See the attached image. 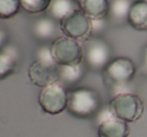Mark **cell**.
<instances>
[{
    "instance_id": "cell-9",
    "label": "cell",
    "mask_w": 147,
    "mask_h": 137,
    "mask_svg": "<svg viewBox=\"0 0 147 137\" xmlns=\"http://www.w3.org/2000/svg\"><path fill=\"white\" fill-rule=\"evenodd\" d=\"M130 129L128 123L115 117L98 125L99 137H128Z\"/></svg>"
},
{
    "instance_id": "cell-11",
    "label": "cell",
    "mask_w": 147,
    "mask_h": 137,
    "mask_svg": "<svg viewBox=\"0 0 147 137\" xmlns=\"http://www.w3.org/2000/svg\"><path fill=\"white\" fill-rule=\"evenodd\" d=\"M128 23L139 31H147V2L138 0L133 2L128 15Z\"/></svg>"
},
{
    "instance_id": "cell-6",
    "label": "cell",
    "mask_w": 147,
    "mask_h": 137,
    "mask_svg": "<svg viewBox=\"0 0 147 137\" xmlns=\"http://www.w3.org/2000/svg\"><path fill=\"white\" fill-rule=\"evenodd\" d=\"M39 104L44 113L49 115H58L67 109L68 92L65 91V87L59 83L46 86L40 92Z\"/></svg>"
},
{
    "instance_id": "cell-13",
    "label": "cell",
    "mask_w": 147,
    "mask_h": 137,
    "mask_svg": "<svg viewBox=\"0 0 147 137\" xmlns=\"http://www.w3.org/2000/svg\"><path fill=\"white\" fill-rule=\"evenodd\" d=\"M78 10H81L78 0H52L49 9L52 18L58 21Z\"/></svg>"
},
{
    "instance_id": "cell-3",
    "label": "cell",
    "mask_w": 147,
    "mask_h": 137,
    "mask_svg": "<svg viewBox=\"0 0 147 137\" xmlns=\"http://www.w3.org/2000/svg\"><path fill=\"white\" fill-rule=\"evenodd\" d=\"M136 68L133 61L127 57H117L109 62L103 70V75L114 89H123L130 84Z\"/></svg>"
},
{
    "instance_id": "cell-18",
    "label": "cell",
    "mask_w": 147,
    "mask_h": 137,
    "mask_svg": "<svg viewBox=\"0 0 147 137\" xmlns=\"http://www.w3.org/2000/svg\"><path fill=\"white\" fill-rule=\"evenodd\" d=\"M21 8V0H0V18L7 19L15 16Z\"/></svg>"
},
{
    "instance_id": "cell-20",
    "label": "cell",
    "mask_w": 147,
    "mask_h": 137,
    "mask_svg": "<svg viewBox=\"0 0 147 137\" xmlns=\"http://www.w3.org/2000/svg\"><path fill=\"white\" fill-rule=\"evenodd\" d=\"M105 18L100 19H91V28H92V34L99 33L103 31L105 28Z\"/></svg>"
},
{
    "instance_id": "cell-1",
    "label": "cell",
    "mask_w": 147,
    "mask_h": 137,
    "mask_svg": "<svg viewBox=\"0 0 147 137\" xmlns=\"http://www.w3.org/2000/svg\"><path fill=\"white\" fill-rule=\"evenodd\" d=\"M100 106V97L92 89L76 88L68 92L67 109L74 117H94L99 113Z\"/></svg>"
},
{
    "instance_id": "cell-5",
    "label": "cell",
    "mask_w": 147,
    "mask_h": 137,
    "mask_svg": "<svg viewBox=\"0 0 147 137\" xmlns=\"http://www.w3.org/2000/svg\"><path fill=\"white\" fill-rule=\"evenodd\" d=\"M59 27L65 36L78 42H87L92 36L91 19L82 10L71 13L60 20Z\"/></svg>"
},
{
    "instance_id": "cell-23",
    "label": "cell",
    "mask_w": 147,
    "mask_h": 137,
    "mask_svg": "<svg viewBox=\"0 0 147 137\" xmlns=\"http://www.w3.org/2000/svg\"><path fill=\"white\" fill-rule=\"evenodd\" d=\"M143 64L145 66V68L147 70V46L145 50H144V56H143Z\"/></svg>"
},
{
    "instance_id": "cell-17",
    "label": "cell",
    "mask_w": 147,
    "mask_h": 137,
    "mask_svg": "<svg viewBox=\"0 0 147 137\" xmlns=\"http://www.w3.org/2000/svg\"><path fill=\"white\" fill-rule=\"evenodd\" d=\"M52 0H21L22 8L30 14L43 13L49 9Z\"/></svg>"
},
{
    "instance_id": "cell-14",
    "label": "cell",
    "mask_w": 147,
    "mask_h": 137,
    "mask_svg": "<svg viewBox=\"0 0 147 137\" xmlns=\"http://www.w3.org/2000/svg\"><path fill=\"white\" fill-rule=\"evenodd\" d=\"M57 31L55 19L52 17H41L33 26V33L39 40H49Z\"/></svg>"
},
{
    "instance_id": "cell-19",
    "label": "cell",
    "mask_w": 147,
    "mask_h": 137,
    "mask_svg": "<svg viewBox=\"0 0 147 137\" xmlns=\"http://www.w3.org/2000/svg\"><path fill=\"white\" fill-rule=\"evenodd\" d=\"M38 59L45 61H54L53 56H52V52H51V47L47 46H43L37 52Z\"/></svg>"
},
{
    "instance_id": "cell-10",
    "label": "cell",
    "mask_w": 147,
    "mask_h": 137,
    "mask_svg": "<svg viewBox=\"0 0 147 137\" xmlns=\"http://www.w3.org/2000/svg\"><path fill=\"white\" fill-rule=\"evenodd\" d=\"M80 8L90 19H100L109 16V0H78Z\"/></svg>"
},
{
    "instance_id": "cell-22",
    "label": "cell",
    "mask_w": 147,
    "mask_h": 137,
    "mask_svg": "<svg viewBox=\"0 0 147 137\" xmlns=\"http://www.w3.org/2000/svg\"><path fill=\"white\" fill-rule=\"evenodd\" d=\"M7 41H8V34L4 29L0 28V49H3L5 47Z\"/></svg>"
},
{
    "instance_id": "cell-21",
    "label": "cell",
    "mask_w": 147,
    "mask_h": 137,
    "mask_svg": "<svg viewBox=\"0 0 147 137\" xmlns=\"http://www.w3.org/2000/svg\"><path fill=\"white\" fill-rule=\"evenodd\" d=\"M113 113L110 110V108L107 107L106 109H102V110H99V113H97V121H98V125L100 123H102L104 121L109 120L111 118H113Z\"/></svg>"
},
{
    "instance_id": "cell-4",
    "label": "cell",
    "mask_w": 147,
    "mask_h": 137,
    "mask_svg": "<svg viewBox=\"0 0 147 137\" xmlns=\"http://www.w3.org/2000/svg\"><path fill=\"white\" fill-rule=\"evenodd\" d=\"M51 52L58 65H76L82 63L84 59V50L80 42L65 36L53 41Z\"/></svg>"
},
{
    "instance_id": "cell-15",
    "label": "cell",
    "mask_w": 147,
    "mask_h": 137,
    "mask_svg": "<svg viewBox=\"0 0 147 137\" xmlns=\"http://www.w3.org/2000/svg\"><path fill=\"white\" fill-rule=\"evenodd\" d=\"M16 68V54L10 47L0 49V79L11 75Z\"/></svg>"
},
{
    "instance_id": "cell-7",
    "label": "cell",
    "mask_w": 147,
    "mask_h": 137,
    "mask_svg": "<svg viewBox=\"0 0 147 137\" xmlns=\"http://www.w3.org/2000/svg\"><path fill=\"white\" fill-rule=\"evenodd\" d=\"M28 76L34 86L44 88L46 86L58 83V64L55 61L37 59L29 66Z\"/></svg>"
},
{
    "instance_id": "cell-12",
    "label": "cell",
    "mask_w": 147,
    "mask_h": 137,
    "mask_svg": "<svg viewBox=\"0 0 147 137\" xmlns=\"http://www.w3.org/2000/svg\"><path fill=\"white\" fill-rule=\"evenodd\" d=\"M85 68L83 63L76 65H58V83L63 87L65 86L75 85L81 81L84 76Z\"/></svg>"
},
{
    "instance_id": "cell-8",
    "label": "cell",
    "mask_w": 147,
    "mask_h": 137,
    "mask_svg": "<svg viewBox=\"0 0 147 137\" xmlns=\"http://www.w3.org/2000/svg\"><path fill=\"white\" fill-rule=\"evenodd\" d=\"M85 59L94 70H104L111 61L110 46L101 39H89L86 42Z\"/></svg>"
},
{
    "instance_id": "cell-24",
    "label": "cell",
    "mask_w": 147,
    "mask_h": 137,
    "mask_svg": "<svg viewBox=\"0 0 147 137\" xmlns=\"http://www.w3.org/2000/svg\"><path fill=\"white\" fill-rule=\"evenodd\" d=\"M141 1H145V2H147V0H141Z\"/></svg>"
},
{
    "instance_id": "cell-16",
    "label": "cell",
    "mask_w": 147,
    "mask_h": 137,
    "mask_svg": "<svg viewBox=\"0 0 147 137\" xmlns=\"http://www.w3.org/2000/svg\"><path fill=\"white\" fill-rule=\"evenodd\" d=\"M132 4L133 2L131 0H113V2L110 3L109 15L117 21H128V15Z\"/></svg>"
},
{
    "instance_id": "cell-2",
    "label": "cell",
    "mask_w": 147,
    "mask_h": 137,
    "mask_svg": "<svg viewBox=\"0 0 147 137\" xmlns=\"http://www.w3.org/2000/svg\"><path fill=\"white\" fill-rule=\"evenodd\" d=\"M109 108L115 118L127 123L138 121L144 113V104L141 97L130 92L114 95L110 102Z\"/></svg>"
}]
</instances>
